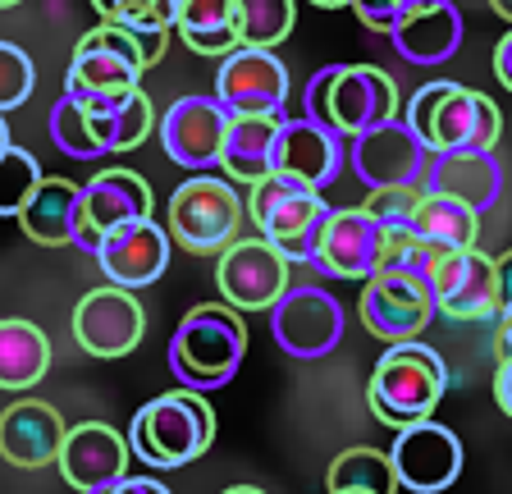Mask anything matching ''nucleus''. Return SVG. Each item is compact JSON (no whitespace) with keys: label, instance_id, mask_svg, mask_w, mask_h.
I'll list each match as a JSON object with an SVG mask.
<instances>
[{"label":"nucleus","instance_id":"2","mask_svg":"<svg viewBox=\"0 0 512 494\" xmlns=\"http://www.w3.org/2000/svg\"><path fill=\"white\" fill-rule=\"evenodd\" d=\"M444 394H448V362L426 339L389 344L380 353V362H375L371 380H366V403H371L375 421L394 430L430 421V412L439 408Z\"/></svg>","mask_w":512,"mask_h":494},{"label":"nucleus","instance_id":"23","mask_svg":"<svg viewBox=\"0 0 512 494\" xmlns=\"http://www.w3.org/2000/svg\"><path fill=\"white\" fill-rule=\"evenodd\" d=\"M64 417L42 398H19L0 412V458L14 467H46L64 449Z\"/></svg>","mask_w":512,"mask_h":494},{"label":"nucleus","instance_id":"51","mask_svg":"<svg viewBox=\"0 0 512 494\" xmlns=\"http://www.w3.org/2000/svg\"><path fill=\"white\" fill-rule=\"evenodd\" d=\"M330 494H366V490H330Z\"/></svg>","mask_w":512,"mask_h":494},{"label":"nucleus","instance_id":"35","mask_svg":"<svg viewBox=\"0 0 512 494\" xmlns=\"http://www.w3.org/2000/svg\"><path fill=\"white\" fill-rule=\"evenodd\" d=\"M42 165H37V156H32L28 147H5L0 151V215H14L19 220V211L28 206V197L37 193V183H42Z\"/></svg>","mask_w":512,"mask_h":494},{"label":"nucleus","instance_id":"36","mask_svg":"<svg viewBox=\"0 0 512 494\" xmlns=\"http://www.w3.org/2000/svg\"><path fill=\"white\" fill-rule=\"evenodd\" d=\"M439 261H444V247H435V243H426V238H416V234L403 229V234H389L380 270H398V275H412V280H421V284L435 289Z\"/></svg>","mask_w":512,"mask_h":494},{"label":"nucleus","instance_id":"28","mask_svg":"<svg viewBox=\"0 0 512 494\" xmlns=\"http://www.w3.org/2000/svg\"><path fill=\"white\" fill-rule=\"evenodd\" d=\"M78 225H83V183L69 179H42L19 211V229L42 247H69Z\"/></svg>","mask_w":512,"mask_h":494},{"label":"nucleus","instance_id":"6","mask_svg":"<svg viewBox=\"0 0 512 494\" xmlns=\"http://www.w3.org/2000/svg\"><path fill=\"white\" fill-rule=\"evenodd\" d=\"M243 220H247V202L234 188V179H220V174H188V179L174 188L170 211H165V229L183 252H197V257H211L224 252L229 243L243 238Z\"/></svg>","mask_w":512,"mask_h":494},{"label":"nucleus","instance_id":"52","mask_svg":"<svg viewBox=\"0 0 512 494\" xmlns=\"http://www.w3.org/2000/svg\"><path fill=\"white\" fill-rule=\"evenodd\" d=\"M412 5H435V0H412Z\"/></svg>","mask_w":512,"mask_h":494},{"label":"nucleus","instance_id":"39","mask_svg":"<svg viewBox=\"0 0 512 494\" xmlns=\"http://www.w3.org/2000/svg\"><path fill=\"white\" fill-rule=\"evenodd\" d=\"M416 197H421V188H371V197H366L362 206L389 229V234H403V229L412 225Z\"/></svg>","mask_w":512,"mask_h":494},{"label":"nucleus","instance_id":"43","mask_svg":"<svg viewBox=\"0 0 512 494\" xmlns=\"http://www.w3.org/2000/svg\"><path fill=\"white\" fill-rule=\"evenodd\" d=\"M494 78L512 92V28L499 37V46H494Z\"/></svg>","mask_w":512,"mask_h":494},{"label":"nucleus","instance_id":"18","mask_svg":"<svg viewBox=\"0 0 512 494\" xmlns=\"http://www.w3.org/2000/svg\"><path fill=\"white\" fill-rule=\"evenodd\" d=\"M499 133H503L499 106L485 92H476V87H462L448 78L444 97L435 101V115H430L421 142L430 151H494L499 147Z\"/></svg>","mask_w":512,"mask_h":494},{"label":"nucleus","instance_id":"22","mask_svg":"<svg viewBox=\"0 0 512 494\" xmlns=\"http://www.w3.org/2000/svg\"><path fill=\"white\" fill-rule=\"evenodd\" d=\"M348 165V138L320 119H284L279 129V147H275V170H288L298 179L316 183V188H330L334 179Z\"/></svg>","mask_w":512,"mask_h":494},{"label":"nucleus","instance_id":"10","mask_svg":"<svg viewBox=\"0 0 512 494\" xmlns=\"http://www.w3.org/2000/svg\"><path fill=\"white\" fill-rule=\"evenodd\" d=\"M435 151L412 133L403 115L348 138V170L366 188H421Z\"/></svg>","mask_w":512,"mask_h":494},{"label":"nucleus","instance_id":"8","mask_svg":"<svg viewBox=\"0 0 512 494\" xmlns=\"http://www.w3.org/2000/svg\"><path fill=\"white\" fill-rule=\"evenodd\" d=\"M288 270H293L288 252L270 243L266 234L238 238V243H229L220 252V261H215V289H220V298L229 302V307H238L243 316L270 312V307L288 293Z\"/></svg>","mask_w":512,"mask_h":494},{"label":"nucleus","instance_id":"16","mask_svg":"<svg viewBox=\"0 0 512 494\" xmlns=\"http://www.w3.org/2000/svg\"><path fill=\"white\" fill-rule=\"evenodd\" d=\"M389 458L398 467L403 490L416 494H444L462 476V440L448 426H439L435 417L398 430Z\"/></svg>","mask_w":512,"mask_h":494},{"label":"nucleus","instance_id":"47","mask_svg":"<svg viewBox=\"0 0 512 494\" xmlns=\"http://www.w3.org/2000/svg\"><path fill=\"white\" fill-rule=\"evenodd\" d=\"M311 5H320V10H348L352 0H311Z\"/></svg>","mask_w":512,"mask_h":494},{"label":"nucleus","instance_id":"29","mask_svg":"<svg viewBox=\"0 0 512 494\" xmlns=\"http://www.w3.org/2000/svg\"><path fill=\"white\" fill-rule=\"evenodd\" d=\"M174 33L197 55H211V60L234 55L243 46L238 42V0H179Z\"/></svg>","mask_w":512,"mask_h":494},{"label":"nucleus","instance_id":"27","mask_svg":"<svg viewBox=\"0 0 512 494\" xmlns=\"http://www.w3.org/2000/svg\"><path fill=\"white\" fill-rule=\"evenodd\" d=\"M288 115H234L229 133H224V151H220V170L224 179L247 183L266 179L275 170V147H279V129Z\"/></svg>","mask_w":512,"mask_h":494},{"label":"nucleus","instance_id":"45","mask_svg":"<svg viewBox=\"0 0 512 494\" xmlns=\"http://www.w3.org/2000/svg\"><path fill=\"white\" fill-rule=\"evenodd\" d=\"M494 266H499V302L503 307H512V252L494 257Z\"/></svg>","mask_w":512,"mask_h":494},{"label":"nucleus","instance_id":"48","mask_svg":"<svg viewBox=\"0 0 512 494\" xmlns=\"http://www.w3.org/2000/svg\"><path fill=\"white\" fill-rule=\"evenodd\" d=\"M10 147V119H5V110H0V151Z\"/></svg>","mask_w":512,"mask_h":494},{"label":"nucleus","instance_id":"19","mask_svg":"<svg viewBox=\"0 0 512 494\" xmlns=\"http://www.w3.org/2000/svg\"><path fill=\"white\" fill-rule=\"evenodd\" d=\"M151 188L142 174L133 170H101L83 183V225L74 234V247L92 252L101 247V238L119 225H133V220H151Z\"/></svg>","mask_w":512,"mask_h":494},{"label":"nucleus","instance_id":"38","mask_svg":"<svg viewBox=\"0 0 512 494\" xmlns=\"http://www.w3.org/2000/svg\"><path fill=\"white\" fill-rule=\"evenodd\" d=\"M32 87H37V65L28 60V51L14 42H0V110L5 115L19 110L32 97Z\"/></svg>","mask_w":512,"mask_h":494},{"label":"nucleus","instance_id":"40","mask_svg":"<svg viewBox=\"0 0 512 494\" xmlns=\"http://www.w3.org/2000/svg\"><path fill=\"white\" fill-rule=\"evenodd\" d=\"M348 10L357 14V19H362L371 33H394L398 19L412 10V0H352Z\"/></svg>","mask_w":512,"mask_h":494},{"label":"nucleus","instance_id":"42","mask_svg":"<svg viewBox=\"0 0 512 494\" xmlns=\"http://www.w3.org/2000/svg\"><path fill=\"white\" fill-rule=\"evenodd\" d=\"M494 362H512V307H503L499 316H494Z\"/></svg>","mask_w":512,"mask_h":494},{"label":"nucleus","instance_id":"30","mask_svg":"<svg viewBox=\"0 0 512 494\" xmlns=\"http://www.w3.org/2000/svg\"><path fill=\"white\" fill-rule=\"evenodd\" d=\"M51 371V339L42 325L10 316L0 321V389H32Z\"/></svg>","mask_w":512,"mask_h":494},{"label":"nucleus","instance_id":"24","mask_svg":"<svg viewBox=\"0 0 512 494\" xmlns=\"http://www.w3.org/2000/svg\"><path fill=\"white\" fill-rule=\"evenodd\" d=\"M421 188L426 193L458 197L471 211L485 215L503 197V165L494 151H435Z\"/></svg>","mask_w":512,"mask_h":494},{"label":"nucleus","instance_id":"15","mask_svg":"<svg viewBox=\"0 0 512 494\" xmlns=\"http://www.w3.org/2000/svg\"><path fill=\"white\" fill-rule=\"evenodd\" d=\"M215 97L229 106V115H284L288 110V65L275 51L238 46L220 60Z\"/></svg>","mask_w":512,"mask_h":494},{"label":"nucleus","instance_id":"44","mask_svg":"<svg viewBox=\"0 0 512 494\" xmlns=\"http://www.w3.org/2000/svg\"><path fill=\"white\" fill-rule=\"evenodd\" d=\"M494 403L512 417V362H499V371H494Z\"/></svg>","mask_w":512,"mask_h":494},{"label":"nucleus","instance_id":"25","mask_svg":"<svg viewBox=\"0 0 512 494\" xmlns=\"http://www.w3.org/2000/svg\"><path fill=\"white\" fill-rule=\"evenodd\" d=\"M389 37H394V51L403 55L407 65H444L462 46V10L453 0L412 5Z\"/></svg>","mask_w":512,"mask_h":494},{"label":"nucleus","instance_id":"20","mask_svg":"<svg viewBox=\"0 0 512 494\" xmlns=\"http://www.w3.org/2000/svg\"><path fill=\"white\" fill-rule=\"evenodd\" d=\"M170 247H174V238L165 225H156V220H133V225H119L101 238L96 266H101V275H106L110 284L138 293L165 275Z\"/></svg>","mask_w":512,"mask_h":494},{"label":"nucleus","instance_id":"9","mask_svg":"<svg viewBox=\"0 0 512 494\" xmlns=\"http://www.w3.org/2000/svg\"><path fill=\"white\" fill-rule=\"evenodd\" d=\"M343 302L334 293H325L320 284H288V293L270 307V334H275L279 353L298 357V362H316L330 357L343 339Z\"/></svg>","mask_w":512,"mask_h":494},{"label":"nucleus","instance_id":"4","mask_svg":"<svg viewBox=\"0 0 512 494\" xmlns=\"http://www.w3.org/2000/svg\"><path fill=\"white\" fill-rule=\"evenodd\" d=\"M398 83L380 65H325L311 74L302 92V115L339 129L343 138L398 119Z\"/></svg>","mask_w":512,"mask_h":494},{"label":"nucleus","instance_id":"13","mask_svg":"<svg viewBox=\"0 0 512 494\" xmlns=\"http://www.w3.org/2000/svg\"><path fill=\"white\" fill-rule=\"evenodd\" d=\"M229 106L220 97H206V92H188L179 97L165 115L156 119V133H160V147L170 156L174 165L192 174H206L211 165H220V151H224V133H229Z\"/></svg>","mask_w":512,"mask_h":494},{"label":"nucleus","instance_id":"7","mask_svg":"<svg viewBox=\"0 0 512 494\" xmlns=\"http://www.w3.org/2000/svg\"><path fill=\"white\" fill-rule=\"evenodd\" d=\"M142 74H147V60H142L138 33L124 28V23L101 19L92 33L78 37L74 55H69L64 92H78V97H110V92L142 87Z\"/></svg>","mask_w":512,"mask_h":494},{"label":"nucleus","instance_id":"41","mask_svg":"<svg viewBox=\"0 0 512 494\" xmlns=\"http://www.w3.org/2000/svg\"><path fill=\"white\" fill-rule=\"evenodd\" d=\"M87 494H170L156 476H119L115 485H101V490H87Z\"/></svg>","mask_w":512,"mask_h":494},{"label":"nucleus","instance_id":"34","mask_svg":"<svg viewBox=\"0 0 512 494\" xmlns=\"http://www.w3.org/2000/svg\"><path fill=\"white\" fill-rule=\"evenodd\" d=\"M46 133H51L55 147H60L64 156H74V161H96V156H101V147H96V138H92V124H87V106L74 92H64L51 106Z\"/></svg>","mask_w":512,"mask_h":494},{"label":"nucleus","instance_id":"49","mask_svg":"<svg viewBox=\"0 0 512 494\" xmlns=\"http://www.w3.org/2000/svg\"><path fill=\"white\" fill-rule=\"evenodd\" d=\"M220 494H266V490H256V485H229V490H220Z\"/></svg>","mask_w":512,"mask_h":494},{"label":"nucleus","instance_id":"50","mask_svg":"<svg viewBox=\"0 0 512 494\" xmlns=\"http://www.w3.org/2000/svg\"><path fill=\"white\" fill-rule=\"evenodd\" d=\"M14 5H23V0H0V10H14Z\"/></svg>","mask_w":512,"mask_h":494},{"label":"nucleus","instance_id":"14","mask_svg":"<svg viewBox=\"0 0 512 494\" xmlns=\"http://www.w3.org/2000/svg\"><path fill=\"white\" fill-rule=\"evenodd\" d=\"M384 247H389V229L366 206H334L320 229L311 266L330 280H371L384 261Z\"/></svg>","mask_w":512,"mask_h":494},{"label":"nucleus","instance_id":"33","mask_svg":"<svg viewBox=\"0 0 512 494\" xmlns=\"http://www.w3.org/2000/svg\"><path fill=\"white\" fill-rule=\"evenodd\" d=\"M298 23V0H238V42L275 51Z\"/></svg>","mask_w":512,"mask_h":494},{"label":"nucleus","instance_id":"11","mask_svg":"<svg viewBox=\"0 0 512 494\" xmlns=\"http://www.w3.org/2000/svg\"><path fill=\"white\" fill-rule=\"evenodd\" d=\"M362 325L384 339V344H403V339H421L430 321L439 316L435 289L398 270H375L371 280H362V298H357Z\"/></svg>","mask_w":512,"mask_h":494},{"label":"nucleus","instance_id":"32","mask_svg":"<svg viewBox=\"0 0 512 494\" xmlns=\"http://www.w3.org/2000/svg\"><path fill=\"white\" fill-rule=\"evenodd\" d=\"M325 490H366V494H398V467L389 458V449H371V444H357V449H343L325 472Z\"/></svg>","mask_w":512,"mask_h":494},{"label":"nucleus","instance_id":"1","mask_svg":"<svg viewBox=\"0 0 512 494\" xmlns=\"http://www.w3.org/2000/svg\"><path fill=\"white\" fill-rule=\"evenodd\" d=\"M247 357V325L243 312L229 302H202L192 307L170 339V371L183 389H224L243 371Z\"/></svg>","mask_w":512,"mask_h":494},{"label":"nucleus","instance_id":"31","mask_svg":"<svg viewBox=\"0 0 512 494\" xmlns=\"http://www.w3.org/2000/svg\"><path fill=\"white\" fill-rule=\"evenodd\" d=\"M407 234L426 238V243L444 247V252H458V247H476L480 234V211H471L467 202L458 197H444V193H426L416 197V211H412V225Z\"/></svg>","mask_w":512,"mask_h":494},{"label":"nucleus","instance_id":"3","mask_svg":"<svg viewBox=\"0 0 512 494\" xmlns=\"http://www.w3.org/2000/svg\"><path fill=\"white\" fill-rule=\"evenodd\" d=\"M215 444V412L197 389H170L142 403L128 426V449L156 472H174L197 462Z\"/></svg>","mask_w":512,"mask_h":494},{"label":"nucleus","instance_id":"12","mask_svg":"<svg viewBox=\"0 0 512 494\" xmlns=\"http://www.w3.org/2000/svg\"><path fill=\"white\" fill-rule=\"evenodd\" d=\"M74 339L87 357H101V362H115L128 357L142 344L147 334V312L133 289H119V284H101V289L83 293L74 307Z\"/></svg>","mask_w":512,"mask_h":494},{"label":"nucleus","instance_id":"46","mask_svg":"<svg viewBox=\"0 0 512 494\" xmlns=\"http://www.w3.org/2000/svg\"><path fill=\"white\" fill-rule=\"evenodd\" d=\"M490 10L499 14L503 23H512V0H490Z\"/></svg>","mask_w":512,"mask_h":494},{"label":"nucleus","instance_id":"17","mask_svg":"<svg viewBox=\"0 0 512 494\" xmlns=\"http://www.w3.org/2000/svg\"><path fill=\"white\" fill-rule=\"evenodd\" d=\"M435 302L448 321H494L503 312L499 302V266L480 247L444 252L435 270Z\"/></svg>","mask_w":512,"mask_h":494},{"label":"nucleus","instance_id":"37","mask_svg":"<svg viewBox=\"0 0 512 494\" xmlns=\"http://www.w3.org/2000/svg\"><path fill=\"white\" fill-rule=\"evenodd\" d=\"M92 10L124 28H174L179 0H92Z\"/></svg>","mask_w":512,"mask_h":494},{"label":"nucleus","instance_id":"21","mask_svg":"<svg viewBox=\"0 0 512 494\" xmlns=\"http://www.w3.org/2000/svg\"><path fill=\"white\" fill-rule=\"evenodd\" d=\"M128 435H119L106 421H83V426H69L64 435V449L55 458L64 485H74L78 494L101 490V485H115L119 476H128Z\"/></svg>","mask_w":512,"mask_h":494},{"label":"nucleus","instance_id":"5","mask_svg":"<svg viewBox=\"0 0 512 494\" xmlns=\"http://www.w3.org/2000/svg\"><path fill=\"white\" fill-rule=\"evenodd\" d=\"M334 206L320 197L316 183L298 179L288 170H270L247 188V220L275 247H284L293 266H311L320 247V229Z\"/></svg>","mask_w":512,"mask_h":494},{"label":"nucleus","instance_id":"26","mask_svg":"<svg viewBox=\"0 0 512 494\" xmlns=\"http://www.w3.org/2000/svg\"><path fill=\"white\" fill-rule=\"evenodd\" d=\"M83 106H87V124H92V138L101 147V156H119V151L142 147L151 138V129H156V110H151V97L142 87L110 92V97H83Z\"/></svg>","mask_w":512,"mask_h":494}]
</instances>
